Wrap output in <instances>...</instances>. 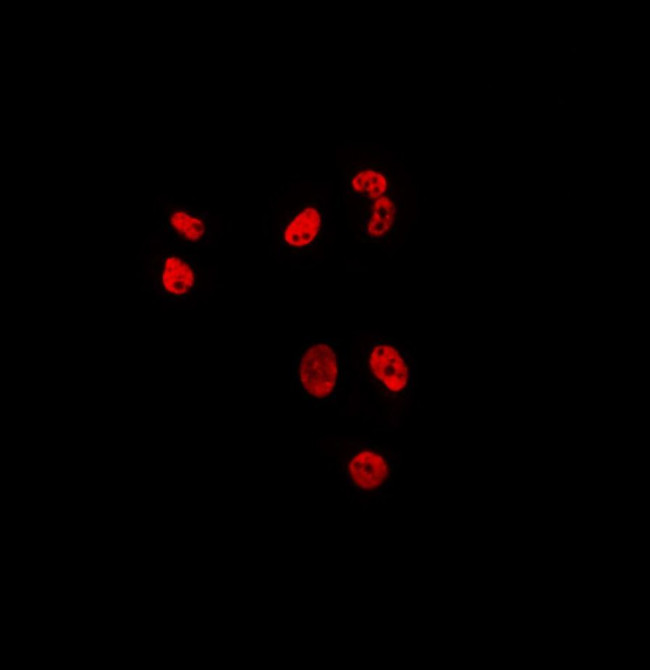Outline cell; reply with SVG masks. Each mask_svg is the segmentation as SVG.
<instances>
[{"label": "cell", "mask_w": 650, "mask_h": 670, "mask_svg": "<svg viewBox=\"0 0 650 670\" xmlns=\"http://www.w3.org/2000/svg\"><path fill=\"white\" fill-rule=\"evenodd\" d=\"M294 369L301 391L315 399L329 397L336 390L343 372L339 343L332 339L306 341L296 353Z\"/></svg>", "instance_id": "6da1fadb"}, {"label": "cell", "mask_w": 650, "mask_h": 670, "mask_svg": "<svg viewBox=\"0 0 650 670\" xmlns=\"http://www.w3.org/2000/svg\"><path fill=\"white\" fill-rule=\"evenodd\" d=\"M325 232V200L321 194L313 193L285 212L279 224L278 255L284 258L311 255L322 245Z\"/></svg>", "instance_id": "7a4b0ae2"}, {"label": "cell", "mask_w": 650, "mask_h": 670, "mask_svg": "<svg viewBox=\"0 0 650 670\" xmlns=\"http://www.w3.org/2000/svg\"><path fill=\"white\" fill-rule=\"evenodd\" d=\"M364 366L386 391L398 393L409 384L413 362L410 353L393 339H377L364 353Z\"/></svg>", "instance_id": "3957f363"}, {"label": "cell", "mask_w": 650, "mask_h": 670, "mask_svg": "<svg viewBox=\"0 0 650 670\" xmlns=\"http://www.w3.org/2000/svg\"><path fill=\"white\" fill-rule=\"evenodd\" d=\"M364 207L359 221L358 241L369 247L390 245L400 226L401 199L395 188Z\"/></svg>", "instance_id": "277c9868"}, {"label": "cell", "mask_w": 650, "mask_h": 670, "mask_svg": "<svg viewBox=\"0 0 650 670\" xmlns=\"http://www.w3.org/2000/svg\"><path fill=\"white\" fill-rule=\"evenodd\" d=\"M344 194L366 205L395 188L386 164L364 161L346 167L343 174Z\"/></svg>", "instance_id": "5b68a950"}, {"label": "cell", "mask_w": 650, "mask_h": 670, "mask_svg": "<svg viewBox=\"0 0 650 670\" xmlns=\"http://www.w3.org/2000/svg\"><path fill=\"white\" fill-rule=\"evenodd\" d=\"M157 287L166 297L182 299L196 286L197 268L191 255L167 253L161 256Z\"/></svg>", "instance_id": "8992f818"}, {"label": "cell", "mask_w": 650, "mask_h": 670, "mask_svg": "<svg viewBox=\"0 0 650 670\" xmlns=\"http://www.w3.org/2000/svg\"><path fill=\"white\" fill-rule=\"evenodd\" d=\"M348 478L352 485L364 491L377 489L389 476L386 457L371 449L355 452L347 464Z\"/></svg>", "instance_id": "52a82bcc"}, {"label": "cell", "mask_w": 650, "mask_h": 670, "mask_svg": "<svg viewBox=\"0 0 650 670\" xmlns=\"http://www.w3.org/2000/svg\"><path fill=\"white\" fill-rule=\"evenodd\" d=\"M167 227L177 240L191 245L206 242L210 234L208 213L192 207H172L167 214Z\"/></svg>", "instance_id": "ba28073f"}, {"label": "cell", "mask_w": 650, "mask_h": 670, "mask_svg": "<svg viewBox=\"0 0 650 670\" xmlns=\"http://www.w3.org/2000/svg\"><path fill=\"white\" fill-rule=\"evenodd\" d=\"M557 104H565V100L562 99L560 96L557 97Z\"/></svg>", "instance_id": "9c48e42d"}, {"label": "cell", "mask_w": 650, "mask_h": 670, "mask_svg": "<svg viewBox=\"0 0 650 670\" xmlns=\"http://www.w3.org/2000/svg\"><path fill=\"white\" fill-rule=\"evenodd\" d=\"M570 51L573 52V53H576L577 49H576L575 47H572V48L570 49Z\"/></svg>", "instance_id": "30bf717a"}]
</instances>
